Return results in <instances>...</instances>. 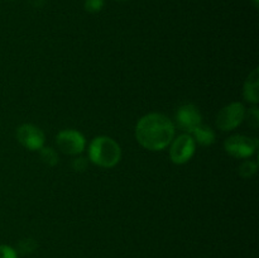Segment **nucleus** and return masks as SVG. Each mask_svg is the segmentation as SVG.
<instances>
[{
	"label": "nucleus",
	"instance_id": "f257e3e1",
	"mask_svg": "<svg viewBox=\"0 0 259 258\" xmlns=\"http://www.w3.org/2000/svg\"><path fill=\"white\" fill-rule=\"evenodd\" d=\"M134 136L143 148L152 152L166 149L176 137V125L162 113H148L136 124Z\"/></svg>",
	"mask_w": 259,
	"mask_h": 258
},
{
	"label": "nucleus",
	"instance_id": "f03ea898",
	"mask_svg": "<svg viewBox=\"0 0 259 258\" xmlns=\"http://www.w3.org/2000/svg\"><path fill=\"white\" fill-rule=\"evenodd\" d=\"M88 154L91 163L101 168H113L121 159V147L111 137L98 136L89 144Z\"/></svg>",
	"mask_w": 259,
	"mask_h": 258
},
{
	"label": "nucleus",
	"instance_id": "7ed1b4c3",
	"mask_svg": "<svg viewBox=\"0 0 259 258\" xmlns=\"http://www.w3.org/2000/svg\"><path fill=\"white\" fill-rule=\"evenodd\" d=\"M224 149L233 158H250L258 149V139L250 138L244 134H234L225 139Z\"/></svg>",
	"mask_w": 259,
	"mask_h": 258
},
{
	"label": "nucleus",
	"instance_id": "20e7f679",
	"mask_svg": "<svg viewBox=\"0 0 259 258\" xmlns=\"http://www.w3.org/2000/svg\"><path fill=\"white\" fill-rule=\"evenodd\" d=\"M245 109L247 108H245L243 103L233 101V103L228 104L224 108L220 109V111L217 115L215 124L223 132L234 131L244 121Z\"/></svg>",
	"mask_w": 259,
	"mask_h": 258
},
{
	"label": "nucleus",
	"instance_id": "39448f33",
	"mask_svg": "<svg viewBox=\"0 0 259 258\" xmlns=\"http://www.w3.org/2000/svg\"><path fill=\"white\" fill-rule=\"evenodd\" d=\"M56 146L67 156H80L86 148V138L76 129H63L56 136Z\"/></svg>",
	"mask_w": 259,
	"mask_h": 258
},
{
	"label": "nucleus",
	"instance_id": "423d86ee",
	"mask_svg": "<svg viewBox=\"0 0 259 258\" xmlns=\"http://www.w3.org/2000/svg\"><path fill=\"white\" fill-rule=\"evenodd\" d=\"M196 146L191 134L182 133L175 137L169 143V159L175 164H185L194 157Z\"/></svg>",
	"mask_w": 259,
	"mask_h": 258
},
{
	"label": "nucleus",
	"instance_id": "0eeeda50",
	"mask_svg": "<svg viewBox=\"0 0 259 258\" xmlns=\"http://www.w3.org/2000/svg\"><path fill=\"white\" fill-rule=\"evenodd\" d=\"M15 136H17V141L28 151L35 152L45 147V133L34 124H22L20 126H18Z\"/></svg>",
	"mask_w": 259,
	"mask_h": 258
},
{
	"label": "nucleus",
	"instance_id": "6e6552de",
	"mask_svg": "<svg viewBox=\"0 0 259 258\" xmlns=\"http://www.w3.org/2000/svg\"><path fill=\"white\" fill-rule=\"evenodd\" d=\"M176 124L184 133L191 134L200 124H202V115L200 109L195 104H184L176 111Z\"/></svg>",
	"mask_w": 259,
	"mask_h": 258
},
{
	"label": "nucleus",
	"instance_id": "1a4fd4ad",
	"mask_svg": "<svg viewBox=\"0 0 259 258\" xmlns=\"http://www.w3.org/2000/svg\"><path fill=\"white\" fill-rule=\"evenodd\" d=\"M243 96L245 101H248L252 105H257L259 103V76L258 68H254L252 72L248 75L243 86Z\"/></svg>",
	"mask_w": 259,
	"mask_h": 258
},
{
	"label": "nucleus",
	"instance_id": "9d476101",
	"mask_svg": "<svg viewBox=\"0 0 259 258\" xmlns=\"http://www.w3.org/2000/svg\"><path fill=\"white\" fill-rule=\"evenodd\" d=\"M191 137L194 138L195 143L200 144L202 147L212 146L217 141V133H215L214 129L204 123L200 124L196 129H194Z\"/></svg>",
	"mask_w": 259,
	"mask_h": 258
},
{
	"label": "nucleus",
	"instance_id": "9b49d317",
	"mask_svg": "<svg viewBox=\"0 0 259 258\" xmlns=\"http://www.w3.org/2000/svg\"><path fill=\"white\" fill-rule=\"evenodd\" d=\"M39 157L40 159H42V162L45 164H47V166L50 167H53L56 166V164L60 162V157H58V153L57 151H56L53 147H43V148H40L39 151Z\"/></svg>",
	"mask_w": 259,
	"mask_h": 258
},
{
	"label": "nucleus",
	"instance_id": "f8f14e48",
	"mask_svg": "<svg viewBox=\"0 0 259 258\" xmlns=\"http://www.w3.org/2000/svg\"><path fill=\"white\" fill-rule=\"evenodd\" d=\"M257 162L247 159V161H244L239 167H238V174H239L243 179H250V177H253L257 174Z\"/></svg>",
	"mask_w": 259,
	"mask_h": 258
},
{
	"label": "nucleus",
	"instance_id": "ddd939ff",
	"mask_svg": "<svg viewBox=\"0 0 259 258\" xmlns=\"http://www.w3.org/2000/svg\"><path fill=\"white\" fill-rule=\"evenodd\" d=\"M38 244L34 239L32 238H24V239L20 240L17 245V253H20V254H30V253L34 252L37 249Z\"/></svg>",
	"mask_w": 259,
	"mask_h": 258
},
{
	"label": "nucleus",
	"instance_id": "4468645a",
	"mask_svg": "<svg viewBox=\"0 0 259 258\" xmlns=\"http://www.w3.org/2000/svg\"><path fill=\"white\" fill-rule=\"evenodd\" d=\"M244 120L247 121L248 125L253 129H257L259 125V109L257 105H253L252 108L245 109Z\"/></svg>",
	"mask_w": 259,
	"mask_h": 258
},
{
	"label": "nucleus",
	"instance_id": "2eb2a0df",
	"mask_svg": "<svg viewBox=\"0 0 259 258\" xmlns=\"http://www.w3.org/2000/svg\"><path fill=\"white\" fill-rule=\"evenodd\" d=\"M104 5H105V0H85L83 3V8L90 14H96V13L101 12Z\"/></svg>",
	"mask_w": 259,
	"mask_h": 258
},
{
	"label": "nucleus",
	"instance_id": "dca6fc26",
	"mask_svg": "<svg viewBox=\"0 0 259 258\" xmlns=\"http://www.w3.org/2000/svg\"><path fill=\"white\" fill-rule=\"evenodd\" d=\"M0 258H18V253L10 245L0 244Z\"/></svg>",
	"mask_w": 259,
	"mask_h": 258
},
{
	"label": "nucleus",
	"instance_id": "f3484780",
	"mask_svg": "<svg viewBox=\"0 0 259 258\" xmlns=\"http://www.w3.org/2000/svg\"><path fill=\"white\" fill-rule=\"evenodd\" d=\"M72 168L75 171L82 172L88 168V158H83V157H76L72 161Z\"/></svg>",
	"mask_w": 259,
	"mask_h": 258
},
{
	"label": "nucleus",
	"instance_id": "a211bd4d",
	"mask_svg": "<svg viewBox=\"0 0 259 258\" xmlns=\"http://www.w3.org/2000/svg\"><path fill=\"white\" fill-rule=\"evenodd\" d=\"M253 3H254V7H255V8H258V3H259V0H253Z\"/></svg>",
	"mask_w": 259,
	"mask_h": 258
},
{
	"label": "nucleus",
	"instance_id": "6ab92c4d",
	"mask_svg": "<svg viewBox=\"0 0 259 258\" xmlns=\"http://www.w3.org/2000/svg\"><path fill=\"white\" fill-rule=\"evenodd\" d=\"M118 2H126V0H118Z\"/></svg>",
	"mask_w": 259,
	"mask_h": 258
},
{
	"label": "nucleus",
	"instance_id": "aec40b11",
	"mask_svg": "<svg viewBox=\"0 0 259 258\" xmlns=\"http://www.w3.org/2000/svg\"><path fill=\"white\" fill-rule=\"evenodd\" d=\"M7 2H13V0H7Z\"/></svg>",
	"mask_w": 259,
	"mask_h": 258
}]
</instances>
